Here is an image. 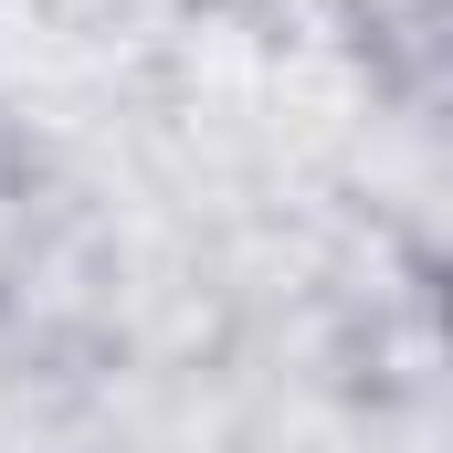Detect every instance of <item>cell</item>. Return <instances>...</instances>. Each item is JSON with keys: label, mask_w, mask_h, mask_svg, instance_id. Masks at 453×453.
<instances>
[{"label": "cell", "mask_w": 453, "mask_h": 453, "mask_svg": "<svg viewBox=\"0 0 453 453\" xmlns=\"http://www.w3.org/2000/svg\"><path fill=\"white\" fill-rule=\"evenodd\" d=\"M21 242H32V190H21V169L0 158V296H11V274H21Z\"/></svg>", "instance_id": "1"}]
</instances>
